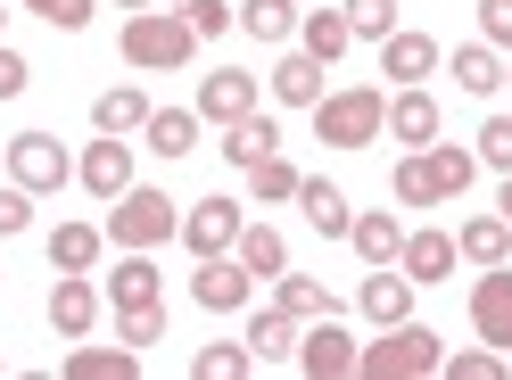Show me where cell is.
Returning a JSON list of instances; mask_svg holds the SVG:
<instances>
[{
    "instance_id": "cell-1",
    "label": "cell",
    "mask_w": 512,
    "mask_h": 380,
    "mask_svg": "<svg viewBox=\"0 0 512 380\" xmlns=\"http://www.w3.org/2000/svg\"><path fill=\"white\" fill-rule=\"evenodd\" d=\"M116 50H124V67H141V75H182L190 50H199V34H190L182 9H133L124 34H116Z\"/></svg>"
},
{
    "instance_id": "cell-2",
    "label": "cell",
    "mask_w": 512,
    "mask_h": 380,
    "mask_svg": "<svg viewBox=\"0 0 512 380\" xmlns=\"http://www.w3.org/2000/svg\"><path fill=\"white\" fill-rule=\"evenodd\" d=\"M380 133H389V91L356 83V91H323L314 100V141L323 149H372Z\"/></svg>"
},
{
    "instance_id": "cell-3",
    "label": "cell",
    "mask_w": 512,
    "mask_h": 380,
    "mask_svg": "<svg viewBox=\"0 0 512 380\" xmlns=\"http://www.w3.org/2000/svg\"><path fill=\"white\" fill-rule=\"evenodd\" d=\"M438 364H446V347H438V331L413 323V314L389 323L372 347H356V372H364V380H430Z\"/></svg>"
},
{
    "instance_id": "cell-4",
    "label": "cell",
    "mask_w": 512,
    "mask_h": 380,
    "mask_svg": "<svg viewBox=\"0 0 512 380\" xmlns=\"http://www.w3.org/2000/svg\"><path fill=\"white\" fill-rule=\"evenodd\" d=\"M108 240L116 248H166V240H182V207L166 199V190L133 182L124 199H108Z\"/></svg>"
},
{
    "instance_id": "cell-5",
    "label": "cell",
    "mask_w": 512,
    "mask_h": 380,
    "mask_svg": "<svg viewBox=\"0 0 512 380\" xmlns=\"http://www.w3.org/2000/svg\"><path fill=\"white\" fill-rule=\"evenodd\" d=\"M0 149H9V182H25L34 199H50V190L75 182V157L58 149V133H17V141H0Z\"/></svg>"
},
{
    "instance_id": "cell-6",
    "label": "cell",
    "mask_w": 512,
    "mask_h": 380,
    "mask_svg": "<svg viewBox=\"0 0 512 380\" xmlns=\"http://www.w3.org/2000/svg\"><path fill=\"white\" fill-rule=\"evenodd\" d=\"M306 380H347L356 372V339L339 331V314H323V323H306L298 331V356H290Z\"/></svg>"
},
{
    "instance_id": "cell-7",
    "label": "cell",
    "mask_w": 512,
    "mask_h": 380,
    "mask_svg": "<svg viewBox=\"0 0 512 380\" xmlns=\"http://www.w3.org/2000/svg\"><path fill=\"white\" fill-rule=\"evenodd\" d=\"M471 331L512 356V257H504V265H488V273L471 281Z\"/></svg>"
},
{
    "instance_id": "cell-8",
    "label": "cell",
    "mask_w": 512,
    "mask_h": 380,
    "mask_svg": "<svg viewBox=\"0 0 512 380\" xmlns=\"http://www.w3.org/2000/svg\"><path fill=\"white\" fill-rule=\"evenodd\" d=\"M240 199H190L182 215V240H190V257H232V240H240Z\"/></svg>"
},
{
    "instance_id": "cell-9",
    "label": "cell",
    "mask_w": 512,
    "mask_h": 380,
    "mask_svg": "<svg viewBox=\"0 0 512 380\" xmlns=\"http://www.w3.org/2000/svg\"><path fill=\"white\" fill-rule=\"evenodd\" d=\"M190 298H199L207 314H240L256 298V273L240 257H199V273H190Z\"/></svg>"
},
{
    "instance_id": "cell-10",
    "label": "cell",
    "mask_w": 512,
    "mask_h": 380,
    "mask_svg": "<svg viewBox=\"0 0 512 380\" xmlns=\"http://www.w3.org/2000/svg\"><path fill=\"white\" fill-rule=\"evenodd\" d=\"M75 182L91 190V199H124V190H133V141H124V133H100V141L83 149Z\"/></svg>"
},
{
    "instance_id": "cell-11",
    "label": "cell",
    "mask_w": 512,
    "mask_h": 380,
    "mask_svg": "<svg viewBox=\"0 0 512 380\" xmlns=\"http://www.w3.org/2000/svg\"><path fill=\"white\" fill-rule=\"evenodd\" d=\"M199 108L207 124H240L248 108H256V75H240V67H215V75H199Z\"/></svg>"
},
{
    "instance_id": "cell-12",
    "label": "cell",
    "mask_w": 512,
    "mask_h": 380,
    "mask_svg": "<svg viewBox=\"0 0 512 380\" xmlns=\"http://www.w3.org/2000/svg\"><path fill=\"white\" fill-rule=\"evenodd\" d=\"M356 306H364V323H380V331H389V323H405V314H413V273L397 265H372L364 273V290H356Z\"/></svg>"
},
{
    "instance_id": "cell-13",
    "label": "cell",
    "mask_w": 512,
    "mask_h": 380,
    "mask_svg": "<svg viewBox=\"0 0 512 380\" xmlns=\"http://www.w3.org/2000/svg\"><path fill=\"white\" fill-rule=\"evenodd\" d=\"M91 323H100V290H91L83 273H58V290H50V331H58V339H91Z\"/></svg>"
},
{
    "instance_id": "cell-14",
    "label": "cell",
    "mask_w": 512,
    "mask_h": 380,
    "mask_svg": "<svg viewBox=\"0 0 512 380\" xmlns=\"http://www.w3.org/2000/svg\"><path fill=\"white\" fill-rule=\"evenodd\" d=\"M380 75H389L397 91H405V83H422V75H438V42H430V34H405V25H397V34L380 42Z\"/></svg>"
},
{
    "instance_id": "cell-15",
    "label": "cell",
    "mask_w": 512,
    "mask_h": 380,
    "mask_svg": "<svg viewBox=\"0 0 512 380\" xmlns=\"http://www.w3.org/2000/svg\"><path fill=\"white\" fill-rule=\"evenodd\" d=\"M389 141H405V149H430L438 141V100L422 83H405L397 100H389Z\"/></svg>"
},
{
    "instance_id": "cell-16",
    "label": "cell",
    "mask_w": 512,
    "mask_h": 380,
    "mask_svg": "<svg viewBox=\"0 0 512 380\" xmlns=\"http://www.w3.org/2000/svg\"><path fill=\"white\" fill-rule=\"evenodd\" d=\"M298 207H306V224L323 232V240H347V224H356L347 190H339V182H323V174H306V182H298Z\"/></svg>"
},
{
    "instance_id": "cell-17",
    "label": "cell",
    "mask_w": 512,
    "mask_h": 380,
    "mask_svg": "<svg viewBox=\"0 0 512 380\" xmlns=\"http://www.w3.org/2000/svg\"><path fill=\"white\" fill-rule=\"evenodd\" d=\"M455 257H463L455 232H405V248H397V265L413 273V290H422V281H446V273H455Z\"/></svg>"
},
{
    "instance_id": "cell-18",
    "label": "cell",
    "mask_w": 512,
    "mask_h": 380,
    "mask_svg": "<svg viewBox=\"0 0 512 380\" xmlns=\"http://www.w3.org/2000/svg\"><path fill=\"white\" fill-rule=\"evenodd\" d=\"M149 298H166V273L149 265V248H124V265L108 273V306H149Z\"/></svg>"
},
{
    "instance_id": "cell-19",
    "label": "cell",
    "mask_w": 512,
    "mask_h": 380,
    "mask_svg": "<svg viewBox=\"0 0 512 380\" xmlns=\"http://www.w3.org/2000/svg\"><path fill=\"white\" fill-rule=\"evenodd\" d=\"M273 149H281V124H273L265 108H248L240 124H223V157H232V166H240V174L256 166V157H273Z\"/></svg>"
},
{
    "instance_id": "cell-20",
    "label": "cell",
    "mask_w": 512,
    "mask_h": 380,
    "mask_svg": "<svg viewBox=\"0 0 512 380\" xmlns=\"http://www.w3.org/2000/svg\"><path fill=\"white\" fill-rule=\"evenodd\" d=\"M347 248H356L364 265H397V248H405V224L389 207H372V215H356V224H347Z\"/></svg>"
},
{
    "instance_id": "cell-21",
    "label": "cell",
    "mask_w": 512,
    "mask_h": 380,
    "mask_svg": "<svg viewBox=\"0 0 512 380\" xmlns=\"http://www.w3.org/2000/svg\"><path fill=\"white\" fill-rule=\"evenodd\" d=\"M232 257H240L256 281H281V273H290V248H281V232H273V224H240Z\"/></svg>"
},
{
    "instance_id": "cell-22",
    "label": "cell",
    "mask_w": 512,
    "mask_h": 380,
    "mask_svg": "<svg viewBox=\"0 0 512 380\" xmlns=\"http://www.w3.org/2000/svg\"><path fill=\"white\" fill-rule=\"evenodd\" d=\"M347 42H356L347 9H306V17H298V50H306V58H323V67H331V58H339Z\"/></svg>"
},
{
    "instance_id": "cell-23",
    "label": "cell",
    "mask_w": 512,
    "mask_h": 380,
    "mask_svg": "<svg viewBox=\"0 0 512 380\" xmlns=\"http://www.w3.org/2000/svg\"><path fill=\"white\" fill-rule=\"evenodd\" d=\"M273 100H281V108H314V100H323V58L290 50V58L273 67Z\"/></svg>"
},
{
    "instance_id": "cell-24",
    "label": "cell",
    "mask_w": 512,
    "mask_h": 380,
    "mask_svg": "<svg viewBox=\"0 0 512 380\" xmlns=\"http://www.w3.org/2000/svg\"><path fill=\"white\" fill-rule=\"evenodd\" d=\"M298 314H281V306H265V314H256V323H248V347H256V364H290L298 356Z\"/></svg>"
},
{
    "instance_id": "cell-25",
    "label": "cell",
    "mask_w": 512,
    "mask_h": 380,
    "mask_svg": "<svg viewBox=\"0 0 512 380\" xmlns=\"http://www.w3.org/2000/svg\"><path fill=\"white\" fill-rule=\"evenodd\" d=\"M141 133H149L157 157H190V149H199V108H149Z\"/></svg>"
},
{
    "instance_id": "cell-26",
    "label": "cell",
    "mask_w": 512,
    "mask_h": 380,
    "mask_svg": "<svg viewBox=\"0 0 512 380\" xmlns=\"http://www.w3.org/2000/svg\"><path fill=\"white\" fill-rule=\"evenodd\" d=\"M232 25L256 34V42H290V34H298V0H240Z\"/></svg>"
},
{
    "instance_id": "cell-27",
    "label": "cell",
    "mask_w": 512,
    "mask_h": 380,
    "mask_svg": "<svg viewBox=\"0 0 512 380\" xmlns=\"http://www.w3.org/2000/svg\"><path fill=\"white\" fill-rule=\"evenodd\" d=\"M67 380H141V347H75Z\"/></svg>"
},
{
    "instance_id": "cell-28",
    "label": "cell",
    "mask_w": 512,
    "mask_h": 380,
    "mask_svg": "<svg viewBox=\"0 0 512 380\" xmlns=\"http://www.w3.org/2000/svg\"><path fill=\"white\" fill-rule=\"evenodd\" d=\"M455 248H463L471 265H504L512 257V224H504V215H471V224L455 232Z\"/></svg>"
},
{
    "instance_id": "cell-29",
    "label": "cell",
    "mask_w": 512,
    "mask_h": 380,
    "mask_svg": "<svg viewBox=\"0 0 512 380\" xmlns=\"http://www.w3.org/2000/svg\"><path fill=\"white\" fill-rule=\"evenodd\" d=\"M91 124H100V133H141L149 124V91H100V100H91Z\"/></svg>"
},
{
    "instance_id": "cell-30",
    "label": "cell",
    "mask_w": 512,
    "mask_h": 380,
    "mask_svg": "<svg viewBox=\"0 0 512 380\" xmlns=\"http://www.w3.org/2000/svg\"><path fill=\"white\" fill-rule=\"evenodd\" d=\"M273 306H281V314H298V323H323V314H339V306H331V290H323L314 273H281Z\"/></svg>"
},
{
    "instance_id": "cell-31",
    "label": "cell",
    "mask_w": 512,
    "mask_h": 380,
    "mask_svg": "<svg viewBox=\"0 0 512 380\" xmlns=\"http://www.w3.org/2000/svg\"><path fill=\"white\" fill-rule=\"evenodd\" d=\"M422 157H430V174H438V199H463L471 174H479V149H455V141H430Z\"/></svg>"
},
{
    "instance_id": "cell-32",
    "label": "cell",
    "mask_w": 512,
    "mask_h": 380,
    "mask_svg": "<svg viewBox=\"0 0 512 380\" xmlns=\"http://www.w3.org/2000/svg\"><path fill=\"white\" fill-rule=\"evenodd\" d=\"M100 265V232L91 224H58L50 232V273H91Z\"/></svg>"
},
{
    "instance_id": "cell-33",
    "label": "cell",
    "mask_w": 512,
    "mask_h": 380,
    "mask_svg": "<svg viewBox=\"0 0 512 380\" xmlns=\"http://www.w3.org/2000/svg\"><path fill=\"white\" fill-rule=\"evenodd\" d=\"M190 372H199V380H248V372H256V347H248V339H215V347L190 356Z\"/></svg>"
},
{
    "instance_id": "cell-34",
    "label": "cell",
    "mask_w": 512,
    "mask_h": 380,
    "mask_svg": "<svg viewBox=\"0 0 512 380\" xmlns=\"http://www.w3.org/2000/svg\"><path fill=\"white\" fill-rule=\"evenodd\" d=\"M496 83H504L496 50H488V42H463V50H455V91H471V100H488Z\"/></svg>"
},
{
    "instance_id": "cell-35",
    "label": "cell",
    "mask_w": 512,
    "mask_h": 380,
    "mask_svg": "<svg viewBox=\"0 0 512 380\" xmlns=\"http://www.w3.org/2000/svg\"><path fill=\"white\" fill-rule=\"evenodd\" d=\"M116 331H124V347H157V339H166V298H149V306H116Z\"/></svg>"
},
{
    "instance_id": "cell-36",
    "label": "cell",
    "mask_w": 512,
    "mask_h": 380,
    "mask_svg": "<svg viewBox=\"0 0 512 380\" xmlns=\"http://www.w3.org/2000/svg\"><path fill=\"white\" fill-rule=\"evenodd\" d=\"M397 207H446V199H438V174H430V157H422V149L397 166Z\"/></svg>"
},
{
    "instance_id": "cell-37",
    "label": "cell",
    "mask_w": 512,
    "mask_h": 380,
    "mask_svg": "<svg viewBox=\"0 0 512 380\" xmlns=\"http://www.w3.org/2000/svg\"><path fill=\"white\" fill-rule=\"evenodd\" d=\"M438 372H446V380H504L512 364H504V347H463V356H446Z\"/></svg>"
},
{
    "instance_id": "cell-38",
    "label": "cell",
    "mask_w": 512,
    "mask_h": 380,
    "mask_svg": "<svg viewBox=\"0 0 512 380\" xmlns=\"http://www.w3.org/2000/svg\"><path fill=\"white\" fill-rule=\"evenodd\" d=\"M248 174H256V199H298V182H306V174H298L281 149H273V157H256Z\"/></svg>"
},
{
    "instance_id": "cell-39",
    "label": "cell",
    "mask_w": 512,
    "mask_h": 380,
    "mask_svg": "<svg viewBox=\"0 0 512 380\" xmlns=\"http://www.w3.org/2000/svg\"><path fill=\"white\" fill-rule=\"evenodd\" d=\"M347 25H356V42H389L397 34V0H347Z\"/></svg>"
},
{
    "instance_id": "cell-40",
    "label": "cell",
    "mask_w": 512,
    "mask_h": 380,
    "mask_svg": "<svg viewBox=\"0 0 512 380\" xmlns=\"http://www.w3.org/2000/svg\"><path fill=\"white\" fill-rule=\"evenodd\" d=\"M479 166L512 174V116H488V124H479Z\"/></svg>"
},
{
    "instance_id": "cell-41",
    "label": "cell",
    "mask_w": 512,
    "mask_h": 380,
    "mask_svg": "<svg viewBox=\"0 0 512 380\" xmlns=\"http://www.w3.org/2000/svg\"><path fill=\"white\" fill-rule=\"evenodd\" d=\"M182 17H190V34H199V42L232 34V0H182Z\"/></svg>"
},
{
    "instance_id": "cell-42",
    "label": "cell",
    "mask_w": 512,
    "mask_h": 380,
    "mask_svg": "<svg viewBox=\"0 0 512 380\" xmlns=\"http://www.w3.org/2000/svg\"><path fill=\"white\" fill-rule=\"evenodd\" d=\"M25 224H34V190H25V182H0V240H17Z\"/></svg>"
},
{
    "instance_id": "cell-43",
    "label": "cell",
    "mask_w": 512,
    "mask_h": 380,
    "mask_svg": "<svg viewBox=\"0 0 512 380\" xmlns=\"http://www.w3.org/2000/svg\"><path fill=\"white\" fill-rule=\"evenodd\" d=\"M25 9H34V17H50L58 34H83V25H91V0H25Z\"/></svg>"
},
{
    "instance_id": "cell-44",
    "label": "cell",
    "mask_w": 512,
    "mask_h": 380,
    "mask_svg": "<svg viewBox=\"0 0 512 380\" xmlns=\"http://www.w3.org/2000/svg\"><path fill=\"white\" fill-rule=\"evenodd\" d=\"M479 34L488 50H512V0H479Z\"/></svg>"
},
{
    "instance_id": "cell-45",
    "label": "cell",
    "mask_w": 512,
    "mask_h": 380,
    "mask_svg": "<svg viewBox=\"0 0 512 380\" xmlns=\"http://www.w3.org/2000/svg\"><path fill=\"white\" fill-rule=\"evenodd\" d=\"M25 75H34V67H25V58L0 42V100H17V91H25Z\"/></svg>"
},
{
    "instance_id": "cell-46",
    "label": "cell",
    "mask_w": 512,
    "mask_h": 380,
    "mask_svg": "<svg viewBox=\"0 0 512 380\" xmlns=\"http://www.w3.org/2000/svg\"><path fill=\"white\" fill-rule=\"evenodd\" d=\"M496 207H504V224H512V174H504V199H496Z\"/></svg>"
},
{
    "instance_id": "cell-47",
    "label": "cell",
    "mask_w": 512,
    "mask_h": 380,
    "mask_svg": "<svg viewBox=\"0 0 512 380\" xmlns=\"http://www.w3.org/2000/svg\"><path fill=\"white\" fill-rule=\"evenodd\" d=\"M116 9H149V0H116Z\"/></svg>"
},
{
    "instance_id": "cell-48",
    "label": "cell",
    "mask_w": 512,
    "mask_h": 380,
    "mask_svg": "<svg viewBox=\"0 0 512 380\" xmlns=\"http://www.w3.org/2000/svg\"><path fill=\"white\" fill-rule=\"evenodd\" d=\"M0 25H9V9H0Z\"/></svg>"
},
{
    "instance_id": "cell-49",
    "label": "cell",
    "mask_w": 512,
    "mask_h": 380,
    "mask_svg": "<svg viewBox=\"0 0 512 380\" xmlns=\"http://www.w3.org/2000/svg\"><path fill=\"white\" fill-rule=\"evenodd\" d=\"M504 83H512V67H504Z\"/></svg>"
}]
</instances>
